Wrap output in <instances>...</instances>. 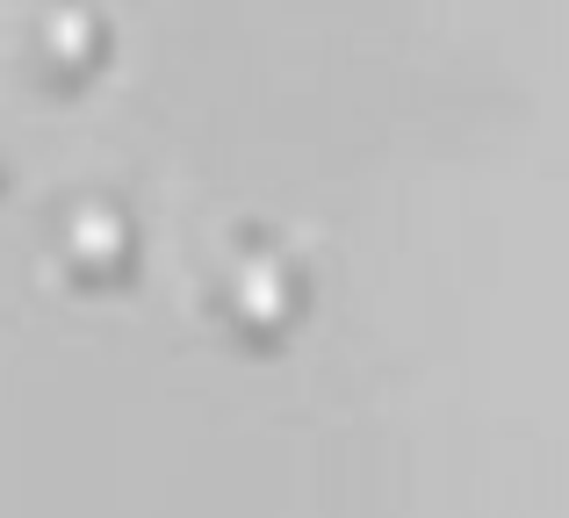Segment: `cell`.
Returning a JSON list of instances; mask_svg holds the SVG:
<instances>
[{
  "instance_id": "cell-1",
  "label": "cell",
  "mask_w": 569,
  "mask_h": 518,
  "mask_svg": "<svg viewBox=\"0 0 569 518\" xmlns=\"http://www.w3.org/2000/svg\"><path fill=\"white\" fill-rule=\"evenodd\" d=\"M43 37H51V51H87V14L80 8H51L43 14Z\"/></svg>"
},
{
  "instance_id": "cell-2",
  "label": "cell",
  "mask_w": 569,
  "mask_h": 518,
  "mask_svg": "<svg viewBox=\"0 0 569 518\" xmlns=\"http://www.w3.org/2000/svg\"><path fill=\"white\" fill-rule=\"evenodd\" d=\"M116 210H101V202H87V210H72V238L80 245H116Z\"/></svg>"
}]
</instances>
